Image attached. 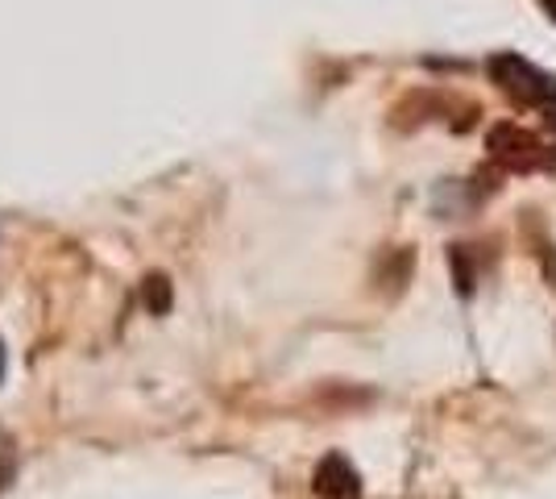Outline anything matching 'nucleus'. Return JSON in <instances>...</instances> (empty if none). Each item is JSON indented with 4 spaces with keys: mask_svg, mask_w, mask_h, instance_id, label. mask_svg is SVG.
<instances>
[{
    "mask_svg": "<svg viewBox=\"0 0 556 499\" xmlns=\"http://www.w3.org/2000/svg\"><path fill=\"white\" fill-rule=\"evenodd\" d=\"M490 75H494V84H498L510 100H519V104H544L556 88L548 75L535 72L532 63L519 59V54H498V59L490 63Z\"/></svg>",
    "mask_w": 556,
    "mask_h": 499,
    "instance_id": "nucleus-1",
    "label": "nucleus"
},
{
    "mask_svg": "<svg viewBox=\"0 0 556 499\" xmlns=\"http://www.w3.org/2000/svg\"><path fill=\"white\" fill-rule=\"evenodd\" d=\"M490 154L503 166H510V171H532V166L548 163L540 138L528 134V129H519V125H498V129L490 134Z\"/></svg>",
    "mask_w": 556,
    "mask_h": 499,
    "instance_id": "nucleus-2",
    "label": "nucleus"
},
{
    "mask_svg": "<svg viewBox=\"0 0 556 499\" xmlns=\"http://www.w3.org/2000/svg\"><path fill=\"white\" fill-rule=\"evenodd\" d=\"M357 471L349 466L345 458H325L320 462V471H316V496H325V499H357Z\"/></svg>",
    "mask_w": 556,
    "mask_h": 499,
    "instance_id": "nucleus-3",
    "label": "nucleus"
},
{
    "mask_svg": "<svg viewBox=\"0 0 556 499\" xmlns=\"http://www.w3.org/2000/svg\"><path fill=\"white\" fill-rule=\"evenodd\" d=\"M544 113H548V121H553V129H556V88H553V96L544 100Z\"/></svg>",
    "mask_w": 556,
    "mask_h": 499,
    "instance_id": "nucleus-4",
    "label": "nucleus"
},
{
    "mask_svg": "<svg viewBox=\"0 0 556 499\" xmlns=\"http://www.w3.org/2000/svg\"><path fill=\"white\" fill-rule=\"evenodd\" d=\"M544 9H548V17L556 22V0H544Z\"/></svg>",
    "mask_w": 556,
    "mask_h": 499,
    "instance_id": "nucleus-5",
    "label": "nucleus"
},
{
    "mask_svg": "<svg viewBox=\"0 0 556 499\" xmlns=\"http://www.w3.org/2000/svg\"><path fill=\"white\" fill-rule=\"evenodd\" d=\"M0 371H4V354H0Z\"/></svg>",
    "mask_w": 556,
    "mask_h": 499,
    "instance_id": "nucleus-6",
    "label": "nucleus"
}]
</instances>
